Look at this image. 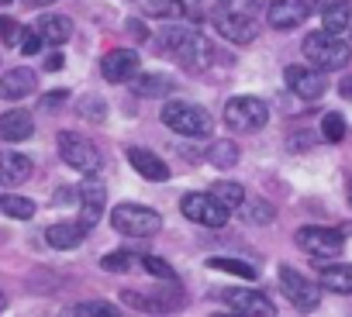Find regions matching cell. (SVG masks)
<instances>
[{
	"label": "cell",
	"mask_w": 352,
	"mask_h": 317,
	"mask_svg": "<svg viewBox=\"0 0 352 317\" xmlns=\"http://www.w3.org/2000/svg\"><path fill=\"white\" fill-rule=\"evenodd\" d=\"M294 242L314 255V259H335L342 255L345 248V231H335V228H321V224H307V228H297Z\"/></svg>",
	"instance_id": "cell-9"
},
{
	"label": "cell",
	"mask_w": 352,
	"mask_h": 317,
	"mask_svg": "<svg viewBox=\"0 0 352 317\" xmlns=\"http://www.w3.org/2000/svg\"><path fill=\"white\" fill-rule=\"evenodd\" d=\"M28 8H49V4H56V0H25Z\"/></svg>",
	"instance_id": "cell-45"
},
{
	"label": "cell",
	"mask_w": 352,
	"mask_h": 317,
	"mask_svg": "<svg viewBox=\"0 0 352 317\" xmlns=\"http://www.w3.org/2000/svg\"><path fill=\"white\" fill-rule=\"evenodd\" d=\"M138 266H142L145 272H152L155 279H169V283H176L173 266H169L166 259H159V255H138Z\"/></svg>",
	"instance_id": "cell-32"
},
{
	"label": "cell",
	"mask_w": 352,
	"mask_h": 317,
	"mask_svg": "<svg viewBox=\"0 0 352 317\" xmlns=\"http://www.w3.org/2000/svg\"><path fill=\"white\" fill-rule=\"evenodd\" d=\"M318 283L331 293H342V296H352V266L349 262H335V266H321L318 272Z\"/></svg>",
	"instance_id": "cell-22"
},
{
	"label": "cell",
	"mask_w": 352,
	"mask_h": 317,
	"mask_svg": "<svg viewBox=\"0 0 352 317\" xmlns=\"http://www.w3.org/2000/svg\"><path fill=\"white\" fill-rule=\"evenodd\" d=\"M38 86V76L28 69V66H18V69H8L4 80H0V97L4 100H25L32 97Z\"/></svg>",
	"instance_id": "cell-16"
},
{
	"label": "cell",
	"mask_w": 352,
	"mask_h": 317,
	"mask_svg": "<svg viewBox=\"0 0 352 317\" xmlns=\"http://www.w3.org/2000/svg\"><path fill=\"white\" fill-rule=\"evenodd\" d=\"M349 25H352V4L349 0H338V4H331L321 14V32H328V35H342V32H349Z\"/></svg>",
	"instance_id": "cell-23"
},
{
	"label": "cell",
	"mask_w": 352,
	"mask_h": 317,
	"mask_svg": "<svg viewBox=\"0 0 352 317\" xmlns=\"http://www.w3.org/2000/svg\"><path fill=\"white\" fill-rule=\"evenodd\" d=\"M211 317H242V314H211Z\"/></svg>",
	"instance_id": "cell-47"
},
{
	"label": "cell",
	"mask_w": 352,
	"mask_h": 317,
	"mask_svg": "<svg viewBox=\"0 0 352 317\" xmlns=\"http://www.w3.org/2000/svg\"><path fill=\"white\" fill-rule=\"evenodd\" d=\"M111 224H114V231H121L128 238H152L162 228V218L142 204H118L111 211Z\"/></svg>",
	"instance_id": "cell-4"
},
{
	"label": "cell",
	"mask_w": 352,
	"mask_h": 317,
	"mask_svg": "<svg viewBox=\"0 0 352 317\" xmlns=\"http://www.w3.org/2000/svg\"><path fill=\"white\" fill-rule=\"evenodd\" d=\"M211 269L218 272H232V276H242V279H256V266L252 262H242V259H225V255H211L208 259Z\"/></svg>",
	"instance_id": "cell-28"
},
{
	"label": "cell",
	"mask_w": 352,
	"mask_h": 317,
	"mask_svg": "<svg viewBox=\"0 0 352 317\" xmlns=\"http://www.w3.org/2000/svg\"><path fill=\"white\" fill-rule=\"evenodd\" d=\"M180 211H184L187 221L204 224V228H225L228 218H232V211H228L214 193H187V197L180 200Z\"/></svg>",
	"instance_id": "cell-8"
},
{
	"label": "cell",
	"mask_w": 352,
	"mask_h": 317,
	"mask_svg": "<svg viewBox=\"0 0 352 317\" xmlns=\"http://www.w3.org/2000/svg\"><path fill=\"white\" fill-rule=\"evenodd\" d=\"M349 45H352V25H349Z\"/></svg>",
	"instance_id": "cell-49"
},
{
	"label": "cell",
	"mask_w": 352,
	"mask_h": 317,
	"mask_svg": "<svg viewBox=\"0 0 352 317\" xmlns=\"http://www.w3.org/2000/svg\"><path fill=\"white\" fill-rule=\"evenodd\" d=\"M0 4H11V0H0Z\"/></svg>",
	"instance_id": "cell-50"
},
{
	"label": "cell",
	"mask_w": 352,
	"mask_h": 317,
	"mask_svg": "<svg viewBox=\"0 0 352 317\" xmlns=\"http://www.w3.org/2000/svg\"><path fill=\"white\" fill-rule=\"evenodd\" d=\"M80 114L90 117V121H104V117H107V107H104L100 97H83V100H80Z\"/></svg>",
	"instance_id": "cell-35"
},
{
	"label": "cell",
	"mask_w": 352,
	"mask_h": 317,
	"mask_svg": "<svg viewBox=\"0 0 352 317\" xmlns=\"http://www.w3.org/2000/svg\"><path fill=\"white\" fill-rule=\"evenodd\" d=\"M63 317H121V307L111 300H83V303H73Z\"/></svg>",
	"instance_id": "cell-24"
},
{
	"label": "cell",
	"mask_w": 352,
	"mask_h": 317,
	"mask_svg": "<svg viewBox=\"0 0 352 317\" xmlns=\"http://www.w3.org/2000/svg\"><path fill=\"white\" fill-rule=\"evenodd\" d=\"M276 279H280L283 296H287V300H290L300 314L318 310V303H321V286H318V283H311V279H307L304 272H297L294 266H280Z\"/></svg>",
	"instance_id": "cell-6"
},
{
	"label": "cell",
	"mask_w": 352,
	"mask_h": 317,
	"mask_svg": "<svg viewBox=\"0 0 352 317\" xmlns=\"http://www.w3.org/2000/svg\"><path fill=\"white\" fill-rule=\"evenodd\" d=\"M21 25L14 21V18H4V14H0V38H4V45H18L21 42Z\"/></svg>",
	"instance_id": "cell-36"
},
{
	"label": "cell",
	"mask_w": 352,
	"mask_h": 317,
	"mask_svg": "<svg viewBox=\"0 0 352 317\" xmlns=\"http://www.w3.org/2000/svg\"><path fill=\"white\" fill-rule=\"evenodd\" d=\"M59 155H63V163L69 166V169H76V173H83V176H94L97 169H100V152H97V145L94 141H87L83 134H76V131H59Z\"/></svg>",
	"instance_id": "cell-5"
},
{
	"label": "cell",
	"mask_w": 352,
	"mask_h": 317,
	"mask_svg": "<svg viewBox=\"0 0 352 317\" xmlns=\"http://www.w3.org/2000/svg\"><path fill=\"white\" fill-rule=\"evenodd\" d=\"M218 35L235 42V45H249L256 38V21L249 14H239V11H228L218 18Z\"/></svg>",
	"instance_id": "cell-17"
},
{
	"label": "cell",
	"mask_w": 352,
	"mask_h": 317,
	"mask_svg": "<svg viewBox=\"0 0 352 317\" xmlns=\"http://www.w3.org/2000/svg\"><path fill=\"white\" fill-rule=\"evenodd\" d=\"M138 66H142V59H138L135 49H111L100 59V73H104L107 83H128V80H135L138 76Z\"/></svg>",
	"instance_id": "cell-12"
},
{
	"label": "cell",
	"mask_w": 352,
	"mask_h": 317,
	"mask_svg": "<svg viewBox=\"0 0 352 317\" xmlns=\"http://www.w3.org/2000/svg\"><path fill=\"white\" fill-rule=\"evenodd\" d=\"M80 224L90 231L97 221H100V214H104V204H107V190H104V183L97 180V176H87L83 183H80Z\"/></svg>",
	"instance_id": "cell-13"
},
{
	"label": "cell",
	"mask_w": 352,
	"mask_h": 317,
	"mask_svg": "<svg viewBox=\"0 0 352 317\" xmlns=\"http://www.w3.org/2000/svg\"><path fill=\"white\" fill-rule=\"evenodd\" d=\"M307 14L311 11H307L304 0H273L270 11H266V21L276 32H294V28H300L307 21Z\"/></svg>",
	"instance_id": "cell-14"
},
{
	"label": "cell",
	"mask_w": 352,
	"mask_h": 317,
	"mask_svg": "<svg viewBox=\"0 0 352 317\" xmlns=\"http://www.w3.org/2000/svg\"><path fill=\"white\" fill-rule=\"evenodd\" d=\"M142 11L148 18H159V21H176L187 14V4L184 0H142Z\"/></svg>",
	"instance_id": "cell-25"
},
{
	"label": "cell",
	"mask_w": 352,
	"mask_h": 317,
	"mask_svg": "<svg viewBox=\"0 0 352 317\" xmlns=\"http://www.w3.org/2000/svg\"><path fill=\"white\" fill-rule=\"evenodd\" d=\"M35 32H38L42 42H49V45H66V42L73 38V21H69L66 14H42V18L35 21Z\"/></svg>",
	"instance_id": "cell-20"
},
{
	"label": "cell",
	"mask_w": 352,
	"mask_h": 317,
	"mask_svg": "<svg viewBox=\"0 0 352 317\" xmlns=\"http://www.w3.org/2000/svg\"><path fill=\"white\" fill-rule=\"evenodd\" d=\"M131 259H135V255H128V252H111V255L100 259V266H104L107 272H124V269H131Z\"/></svg>",
	"instance_id": "cell-37"
},
{
	"label": "cell",
	"mask_w": 352,
	"mask_h": 317,
	"mask_svg": "<svg viewBox=\"0 0 352 317\" xmlns=\"http://www.w3.org/2000/svg\"><path fill=\"white\" fill-rule=\"evenodd\" d=\"M32 176V158L21 152H0V187H21Z\"/></svg>",
	"instance_id": "cell-18"
},
{
	"label": "cell",
	"mask_w": 352,
	"mask_h": 317,
	"mask_svg": "<svg viewBox=\"0 0 352 317\" xmlns=\"http://www.w3.org/2000/svg\"><path fill=\"white\" fill-rule=\"evenodd\" d=\"M225 303H228L235 314H242V317H276V303H273L266 293L252 290V286L225 290Z\"/></svg>",
	"instance_id": "cell-10"
},
{
	"label": "cell",
	"mask_w": 352,
	"mask_h": 317,
	"mask_svg": "<svg viewBox=\"0 0 352 317\" xmlns=\"http://www.w3.org/2000/svg\"><path fill=\"white\" fill-rule=\"evenodd\" d=\"M270 121V107L259 97H232L225 104V124L232 131H259Z\"/></svg>",
	"instance_id": "cell-7"
},
{
	"label": "cell",
	"mask_w": 352,
	"mask_h": 317,
	"mask_svg": "<svg viewBox=\"0 0 352 317\" xmlns=\"http://www.w3.org/2000/svg\"><path fill=\"white\" fill-rule=\"evenodd\" d=\"M159 45L162 52L176 56L187 69H204L211 62V45L201 32H190V28H166L159 35Z\"/></svg>",
	"instance_id": "cell-1"
},
{
	"label": "cell",
	"mask_w": 352,
	"mask_h": 317,
	"mask_svg": "<svg viewBox=\"0 0 352 317\" xmlns=\"http://www.w3.org/2000/svg\"><path fill=\"white\" fill-rule=\"evenodd\" d=\"M338 93H342L345 100H352V76H345V80L338 83Z\"/></svg>",
	"instance_id": "cell-44"
},
{
	"label": "cell",
	"mask_w": 352,
	"mask_h": 317,
	"mask_svg": "<svg viewBox=\"0 0 352 317\" xmlns=\"http://www.w3.org/2000/svg\"><path fill=\"white\" fill-rule=\"evenodd\" d=\"M128 35H131V38H138V42H145V38H148V28H145L138 18H131V21H128Z\"/></svg>",
	"instance_id": "cell-40"
},
{
	"label": "cell",
	"mask_w": 352,
	"mask_h": 317,
	"mask_svg": "<svg viewBox=\"0 0 352 317\" xmlns=\"http://www.w3.org/2000/svg\"><path fill=\"white\" fill-rule=\"evenodd\" d=\"M0 214H8L14 221H32L35 218V200H28L21 193H4L0 197Z\"/></svg>",
	"instance_id": "cell-27"
},
{
	"label": "cell",
	"mask_w": 352,
	"mask_h": 317,
	"mask_svg": "<svg viewBox=\"0 0 352 317\" xmlns=\"http://www.w3.org/2000/svg\"><path fill=\"white\" fill-rule=\"evenodd\" d=\"M321 138L324 141H342L345 138V117L338 110H331V114L321 117Z\"/></svg>",
	"instance_id": "cell-33"
},
{
	"label": "cell",
	"mask_w": 352,
	"mask_h": 317,
	"mask_svg": "<svg viewBox=\"0 0 352 317\" xmlns=\"http://www.w3.org/2000/svg\"><path fill=\"white\" fill-rule=\"evenodd\" d=\"M173 90V80L162 76V73H142L135 76V93L138 97H166Z\"/></svg>",
	"instance_id": "cell-26"
},
{
	"label": "cell",
	"mask_w": 352,
	"mask_h": 317,
	"mask_svg": "<svg viewBox=\"0 0 352 317\" xmlns=\"http://www.w3.org/2000/svg\"><path fill=\"white\" fill-rule=\"evenodd\" d=\"M63 66H66V59H63V56H59V52H56V56H49V59H45V69H49V73H56V69H63Z\"/></svg>",
	"instance_id": "cell-42"
},
{
	"label": "cell",
	"mask_w": 352,
	"mask_h": 317,
	"mask_svg": "<svg viewBox=\"0 0 352 317\" xmlns=\"http://www.w3.org/2000/svg\"><path fill=\"white\" fill-rule=\"evenodd\" d=\"M128 163H131V169H135L142 180H148V183L169 180V166L162 163L155 152H148V148H128Z\"/></svg>",
	"instance_id": "cell-15"
},
{
	"label": "cell",
	"mask_w": 352,
	"mask_h": 317,
	"mask_svg": "<svg viewBox=\"0 0 352 317\" xmlns=\"http://www.w3.org/2000/svg\"><path fill=\"white\" fill-rule=\"evenodd\" d=\"M4 303H8V300H4V293H0V310H4Z\"/></svg>",
	"instance_id": "cell-48"
},
{
	"label": "cell",
	"mask_w": 352,
	"mask_h": 317,
	"mask_svg": "<svg viewBox=\"0 0 352 317\" xmlns=\"http://www.w3.org/2000/svg\"><path fill=\"white\" fill-rule=\"evenodd\" d=\"M345 197H349V204H352V180H349V187H345Z\"/></svg>",
	"instance_id": "cell-46"
},
{
	"label": "cell",
	"mask_w": 352,
	"mask_h": 317,
	"mask_svg": "<svg viewBox=\"0 0 352 317\" xmlns=\"http://www.w3.org/2000/svg\"><path fill=\"white\" fill-rule=\"evenodd\" d=\"M211 193L232 211V207H242L245 204V190H242V183H232V180H221V183H214L211 187Z\"/></svg>",
	"instance_id": "cell-30"
},
{
	"label": "cell",
	"mask_w": 352,
	"mask_h": 317,
	"mask_svg": "<svg viewBox=\"0 0 352 317\" xmlns=\"http://www.w3.org/2000/svg\"><path fill=\"white\" fill-rule=\"evenodd\" d=\"M304 4H307V11H311V14H314V11H318V14H324L331 4H338V0H304Z\"/></svg>",
	"instance_id": "cell-41"
},
{
	"label": "cell",
	"mask_w": 352,
	"mask_h": 317,
	"mask_svg": "<svg viewBox=\"0 0 352 317\" xmlns=\"http://www.w3.org/2000/svg\"><path fill=\"white\" fill-rule=\"evenodd\" d=\"M83 238H87V228H83L80 221H59V224H52V228L45 231V242H49L52 248H59V252L76 248Z\"/></svg>",
	"instance_id": "cell-21"
},
{
	"label": "cell",
	"mask_w": 352,
	"mask_h": 317,
	"mask_svg": "<svg viewBox=\"0 0 352 317\" xmlns=\"http://www.w3.org/2000/svg\"><path fill=\"white\" fill-rule=\"evenodd\" d=\"M208 163L218 166V169H232V166L239 163V145H232V141H214V145L208 148Z\"/></svg>",
	"instance_id": "cell-29"
},
{
	"label": "cell",
	"mask_w": 352,
	"mask_h": 317,
	"mask_svg": "<svg viewBox=\"0 0 352 317\" xmlns=\"http://www.w3.org/2000/svg\"><path fill=\"white\" fill-rule=\"evenodd\" d=\"M69 200H73V190L69 187H59L56 190V204H69Z\"/></svg>",
	"instance_id": "cell-43"
},
{
	"label": "cell",
	"mask_w": 352,
	"mask_h": 317,
	"mask_svg": "<svg viewBox=\"0 0 352 317\" xmlns=\"http://www.w3.org/2000/svg\"><path fill=\"white\" fill-rule=\"evenodd\" d=\"M35 134V121L28 110H8V114H0V138L4 141H28Z\"/></svg>",
	"instance_id": "cell-19"
},
{
	"label": "cell",
	"mask_w": 352,
	"mask_h": 317,
	"mask_svg": "<svg viewBox=\"0 0 352 317\" xmlns=\"http://www.w3.org/2000/svg\"><path fill=\"white\" fill-rule=\"evenodd\" d=\"M121 300H124V303H131L135 310H148V314H166V303H162V300L142 296V293H135V290H124V293H121Z\"/></svg>",
	"instance_id": "cell-34"
},
{
	"label": "cell",
	"mask_w": 352,
	"mask_h": 317,
	"mask_svg": "<svg viewBox=\"0 0 352 317\" xmlns=\"http://www.w3.org/2000/svg\"><path fill=\"white\" fill-rule=\"evenodd\" d=\"M283 76H287L290 93L300 97V100H318V97H324V90H328L324 73L314 69V66H287Z\"/></svg>",
	"instance_id": "cell-11"
},
{
	"label": "cell",
	"mask_w": 352,
	"mask_h": 317,
	"mask_svg": "<svg viewBox=\"0 0 352 317\" xmlns=\"http://www.w3.org/2000/svg\"><path fill=\"white\" fill-rule=\"evenodd\" d=\"M242 218H245L249 224H270V221L276 218V211H273V204H266V200H245V204H242Z\"/></svg>",
	"instance_id": "cell-31"
},
{
	"label": "cell",
	"mask_w": 352,
	"mask_h": 317,
	"mask_svg": "<svg viewBox=\"0 0 352 317\" xmlns=\"http://www.w3.org/2000/svg\"><path fill=\"white\" fill-rule=\"evenodd\" d=\"M159 117H162V124L169 131L184 134V138H208L211 128H214L211 114L204 107H197V104H187V100H169Z\"/></svg>",
	"instance_id": "cell-3"
},
{
	"label": "cell",
	"mask_w": 352,
	"mask_h": 317,
	"mask_svg": "<svg viewBox=\"0 0 352 317\" xmlns=\"http://www.w3.org/2000/svg\"><path fill=\"white\" fill-rule=\"evenodd\" d=\"M304 56H307V66L321 69V73H331V69H345L349 59H352V45L342 42L338 35H328V32H311L304 38Z\"/></svg>",
	"instance_id": "cell-2"
},
{
	"label": "cell",
	"mask_w": 352,
	"mask_h": 317,
	"mask_svg": "<svg viewBox=\"0 0 352 317\" xmlns=\"http://www.w3.org/2000/svg\"><path fill=\"white\" fill-rule=\"evenodd\" d=\"M42 45H45V42H42V35H38L35 28H28V32L21 35V52H25V56H38Z\"/></svg>",
	"instance_id": "cell-38"
},
{
	"label": "cell",
	"mask_w": 352,
	"mask_h": 317,
	"mask_svg": "<svg viewBox=\"0 0 352 317\" xmlns=\"http://www.w3.org/2000/svg\"><path fill=\"white\" fill-rule=\"evenodd\" d=\"M66 104V90H52L42 97V110H52V107H63Z\"/></svg>",
	"instance_id": "cell-39"
}]
</instances>
